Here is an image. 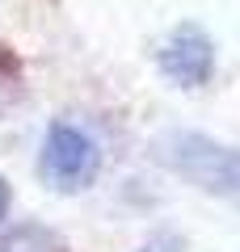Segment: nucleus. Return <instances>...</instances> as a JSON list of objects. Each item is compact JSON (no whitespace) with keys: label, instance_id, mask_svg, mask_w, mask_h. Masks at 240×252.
I'll return each instance as SVG.
<instances>
[{"label":"nucleus","instance_id":"423d86ee","mask_svg":"<svg viewBox=\"0 0 240 252\" xmlns=\"http://www.w3.org/2000/svg\"><path fill=\"white\" fill-rule=\"evenodd\" d=\"M9 202H13V189H9V181L0 177V223H4V215H9Z\"/></svg>","mask_w":240,"mask_h":252},{"label":"nucleus","instance_id":"f03ea898","mask_svg":"<svg viewBox=\"0 0 240 252\" xmlns=\"http://www.w3.org/2000/svg\"><path fill=\"white\" fill-rule=\"evenodd\" d=\"M101 168V152L84 130H76L72 122H55L42 139V156H38V172L51 189L76 193L84 189Z\"/></svg>","mask_w":240,"mask_h":252},{"label":"nucleus","instance_id":"f257e3e1","mask_svg":"<svg viewBox=\"0 0 240 252\" xmlns=\"http://www.w3.org/2000/svg\"><path fill=\"white\" fill-rule=\"evenodd\" d=\"M156 160L177 177H186L190 185L240 206V147H223L206 135L173 130L156 143Z\"/></svg>","mask_w":240,"mask_h":252},{"label":"nucleus","instance_id":"7ed1b4c3","mask_svg":"<svg viewBox=\"0 0 240 252\" xmlns=\"http://www.w3.org/2000/svg\"><path fill=\"white\" fill-rule=\"evenodd\" d=\"M160 72L169 76L177 89H202L215 76V42L206 38L202 26H177L156 55Z\"/></svg>","mask_w":240,"mask_h":252},{"label":"nucleus","instance_id":"20e7f679","mask_svg":"<svg viewBox=\"0 0 240 252\" xmlns=\"http://www.w3.org/2000/svg\"><path fill=\"white\" fill-rule=\"evenodd\" d=\"M34 235H38V227H21V231H13V235L0 240V252H55V240H42L38 248H30Z\"/></svg>","mask_w":240,"mask_h":252},{"label":"nucleus","instance_id":"39448f33","mask_svg":"<svg viewBox=\"0 0 240 252\" xmlns=\"http://www.w3.org/2000/svg\"><path fill=\"white\" fill-rule=\"evenodd\" d=\"M139 252H186V240H181V235H173V231H160L156 240H148Z\"/></svg>","mask_w":240,"mask_h":252}]
</instances>
